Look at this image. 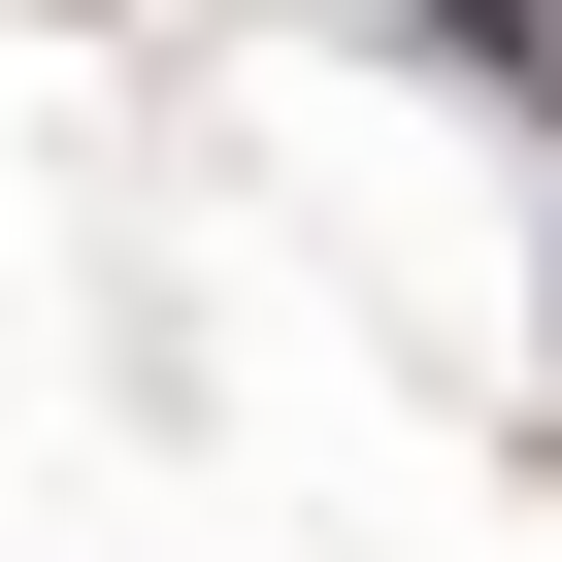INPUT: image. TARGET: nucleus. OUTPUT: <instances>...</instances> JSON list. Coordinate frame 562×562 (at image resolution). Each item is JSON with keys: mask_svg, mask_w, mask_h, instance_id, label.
Returning a JSON list of instances; mask_svg holds the SVG:
<instances>
[{"mask_svg": "<svg viewBox=\"0 0 562 562\" xmlns=\"http://www.w3.org/2000/svg\"><path fill=\"white\" fill-rule=\"evenodd\" d=\"M430 67H463V100H529V133H562V0H430Z\"/></svg>", "mask_w": 562, "mask_h": 562, "instance_id": "1", "label": "nucleus"}]
</instances>
